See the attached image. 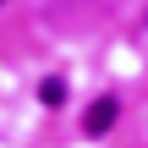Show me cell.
<instances>
[{
    "mask_svg": "<svg viewBox=\"0 0 148 148\" xmlns=\"http://www.w3.org/2000/svg\"><path fill=\"white\" fill-rule=\"evenodd\" d=\"M115 115H121V99H110V93H104V99H93V104H88L82 132H88V137H104V132L115 126Z\"/></svg>",
    "mask_w": 148,
    "mask_h": 148,
    "instance_id": "1",
    "label": "cell"
}]
</instances>
